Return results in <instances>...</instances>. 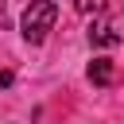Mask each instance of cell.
Instances as JSON below:
<instances>
[{"instance_id": "obj_6", "label": "cell", "mask_w": 124, "mask_h": 124, "mask_svg": "<svg viewBox=\"0 0 124 124\" xmlns=\"http://www.w3.org/2000/svg\"><path fill=\"white\" fill-rule=\"evenodd\" d=\"M0 8H4V0H0Z\"/></svg>"}, {"instance_id": "obj_5", "label": "cell", "mask_w": 124, "mask_h": 124, "mask_svg": "<svg viewBox=\"0 0 124 124\" xmlns=\"http://www.w3.org/2000/svg\"><path fill=\"white\" fill-rule=\"evenodd\" d=\"M0 85H12V74L8 70H0Z\"/></svg>"}, {"instance_id": "obj_3", "label": "cell", "mask_w": 124, "mask_h": 124, "mask_svg": "<svg viewBox=\"0 0 124 124\" xmlns=\"http://www.w3.org/2000/svg\"><path fill=\"white\" fill-rule=\"evenodd\" d=\"M89 43H93V46H116V43H120V31H116L112 23H93V27H89Z\"/></svg>"}, {"instance_id": "obj_1", "label": "cell", "mask_w": 124, "mask_h": 124, "mask_svg": "<svg viewBox=\"0 0 124 124\" xmlns=\"http://www.w3.org/2000/svg\"><path fill=\"white\" fill-rule=\"evenodd\" d=\"M54 19H58V4H54V0H31V4L23 8V16H19V31H23V39H27L31 46H39V43L50 35Z\"/></svg>"}, {"instance_id": "obj_4", "label": "cell", "mask_w": 124, "mask_h": 124, "mask_svg": "<svg viewBox=\"0 0 124 124\" xmlns=\"http://www.w3.org/2000/svg\"><path fill=\"white\" fill-rule=\"evenodd\" d=\"M74 8H78L81 16H101V12L108 8V0H74Z\"/></svg>"}, {"instance_id": "obj_2", "label": "cell", "mask_w": 124, "mask_h": 124, "mask_svg": "<svg viewBox=\"0 0 124 124\" xmlns=\"http://www.w3.org/2000/svg\"><path fill=\"white\" fill-rule=\"evenodd\" d=\"M112 78H116L112 58H93V62H89V81H93V85H112Z\"/></svg>"}]
</instances>
